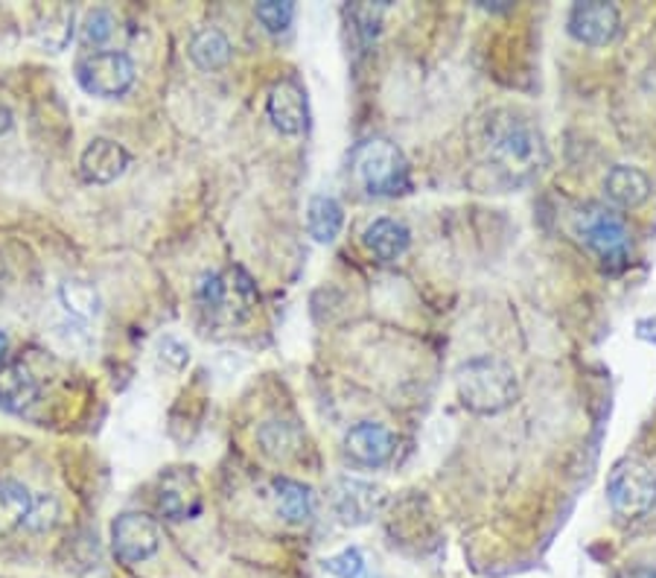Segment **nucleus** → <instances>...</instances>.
Instances as JSON below:
<instances>
[{"instance_id": "f257e3e1", "label": "nucleus", "mask_w": 656, "mask_h": 578, "mask_svg": "<svg viewBox=\"0 0 656 578\" xmlns=\"http://www.w3.org/2000/svg\"><path fill=\"white\" fill-rule=\"evenodd\" d=\"M456 391L467 412L499 415L517 403L519 377L510 362L481 353V357H473L458 368Z\"/></svg>"}, {"instance_id": "f03ea898", "label": "nucleus", "mask_w": 656, "mask_h": 578, "mask_svg": "<svg viewBox=\"0 0 656 578\" xmlns=\"http://www.w3.org/2000/svg\"><path fill=\"white\" fill-rule=\"evenodd\" d=\"M490 161L508 179L525 181L537 176L546 165V143L543 134L528 120L508 118L496 120L490 129Z\"/></svg>"}, {"instance_id": "7ed1b4c3", "label": "nucleus", "mask_w": 656, "mask_h": 578, "mask_svg": "<svg viewBox=\"0 0 656 578\" xmlns=\"http://www.w3.org/2000/svg\"><path fill=\"white\" fill-rule=\"evenodd\" d=\"M196 305L208 319L240 325L255 313L257 287L240 266L228 272H205L196 283Z\"/></svg>"}, {"instance_id": "20e7f679", "label": "nucleus", "mask_w": 656, "mask_h": 578, "mask_svg": "<svg viewBox=\"0 0 656 578\" xmlns=\"http://www.w3.org/2000/svg\"><path fill=\"white\" fill-rule=\"evenodd\" d=\"M356 176H359L365 193L379 196V199H394V196L411 190L409 161L402 156V149L386 138H374L359 147Z\"/></svg>"}, {"instance_id": "39448f33", "label": "nucleus", "mask_w": 656, "mask_h": 578, "mask_svg": "<svg viewBox=\"0 0 656 578\" xmlns=\"http://www.w3.org/2000/svg\"><path fill=\"white\" fill-rule=\"evenodd\" d=\"M613 515L622 520H642L656 506V477L642 461L625 459L610 470L604 485Z\"/></svg>"}, {"instance_id": "423d86ee", "label": "nucleus", "mask_w": 656, "mask_h": 578, "mask_svg": "<svg viewBox=\"0 0 656 578\" xmlns=\"http://www.w3.org/2000/svg\"><path fill=\"white\" fill-rule=\"evenodd\" d=\"M578 235L595 258L602 260L604 269H625L630 258V235H627L625 219L610 208H593L580 217Z\"/></svg>"}, {"instance_id": "0eeeda50", "label": "nucleus", "mask_w": 656, "mask_h": 578, "mask_svg": "<svg viewBox=\"0 0 656 578\" xmlns=\"http://www.w3.org/2000/svg\"><path fill=\"white\" fill-rule=\"evenodd\" d=\"M77 79L91 97L115 100L135 86V62L123 50H100L77 64Z\"/></svg>"}, {"instance_id": "6e6552de", "label": "nucleus", "mask_w": 656, "mask_h": 578, "mask_svg": "<svg viewBox=\"0 0 656 578\" xmlns=\"http://www.w3.org/2000/svg\"><path fill=\"white\" fill-rule=\"evenodd\" d=\"M569 36L587 48H607L622 30V12L607 0H584L569 9Z\"/></svg>"}, {"instance_id": "1a4fd4ad", "label": "nucleus", "mask_w": 656, "mask_h": 578, "mask_svg": "<svg viewBox=\"0 0 656 578\" xmlns=\"http://www.w3.org/2000/svg\"><path fill=\"white\" fill-rule=\"evenodd\" d=\"M111 549L123 564L149 561L161 549V531L152 517L126 511L111 524Z\"/></svg>"}, {"instance_id": "9d476101", "label": "nucleus", "mask_w": 656, "mask_h": 578, "mask_svg": "<svg viewBox=\"0 0 656 578\" xmlns=\"http://www.w3.org/2000/svg\"><path fill=\"white\" fill-rule=\"evenodd\" d=\"M382 500H386V491L365 479L339 477L332 482V511L345 526L371 524Z\"/></svg>"}, {"instance_id": "9b49d317", "label": "nucleus", "mask_w": 656, "mask_h": 578, "mask_svg": "<svg viewBox=\"0 0 656 578\" xmlns=\"http://www.w3.org/2000/svg\"><path fill=\"white\" fill-rule=\"evenodd\" d=\"M345 456L359 468H382L397 450V436L379 421H359L345 432Z\"/></svg>"}, {"instance_id": "f8f14e48", "label": "nucleus", "mask_w": 656, "mask_h": 578, "mask_svg": "<svg viewBox=\"0 0 656 578\" xmlns=\"http://www.w3.org/2000/svg\"><path fill=\"white\" fill-rule=\"evenodd\" d=\"M266 114H269L271 126H275L280 134H286V138L301 134L309 123L307 94H304V88L298 86L295 79H280L278 86L269 91Z\"/></svg>"}, {"instance_id": "ddd939ff", "label": "nucleus", "mask_w": 656, "mask_h": 578, "mask_svg": "<svg viewBox=\"0 0 656 578\" xmlns=\"http://www.w3.org/2000/svg\"><path fill=\"white\" fill-rule=\"evenodd\" d=\"M158 511H161L167 520H176V524L199 515L201 494L193 474H187V470H170L167 477H161V485H158Z\"/></svg>"}, {"instance_id": "4468645a", "label": "nucleus", "mask_w": 656, "mask_h": 578, "mask_svg": "<svg viewBox=\"0 0 656 578\" xmlns=\"http://www.w3.org/2000/svg\"><path fill=\"white\" fill-rule=\"evenodd\" d=\"M79 167H82V179L88 185H111L129 167V152L123 149V143L111 141V138H93L82 152Z\"/></svg>"}, {"instance_id": "2eb2a0df", "label": "nucleus", "mask_w": 656, "mask_h": 578, "mask_svg": "<svg viewBox=\"0 0 656 578\" xmlns=\"http://www.w3.org/2000/svg\"><path fill=\"white\" fill-rule=\"evenodd\" d=\"M650 190H654L650 176L634 165H616L607 170V176H604V196H607L616 208H625V211L639 208L642 202H648Z\"/></svg>"}, {"instance_id": "dca6fc26", "label": "nucleus", "mask_w": 656, "mask_h": 578, "mask_svg": "<svg viewBox=\"0 0 656 578\" xmlns=\"http://www.w3.org/2000/svg\"><path fill=\"white\" fill-rule=\"evenodd\" d=\"M362 242L374 258L391 263V260H400L409 251L411 231L400 219L379 217L374 222H368V228L362 231Z\"/></svg>"}, {"instance_id": "f3484780", "label": "nucleus", "mask_w": 656, "mask_h": 578, "mask_svg": "<svg viewBox=\"0 0 656 578\" xmlns=\"http://www.w3.org/2000/svg\"><path fill=\"white\" fill-rule=\"evenodd\" d=\"M36 398H39V386H36L30 368L21 362H9L0 368V407L7 412H23L27 407H32Z\"/></svg>"}, {"instance_id": "a211bd4d", "label": "nucleus", "mask_w": 656, "mask_h": 578, "mask_svg": "<svg viewBox=\"0 0 656 578\" xmlns=\"http://www.w3.org/2000/svg\"><path fill=\"white\" fill-rule=\"evenodd\" d=\"M187 53H190L193 64L201 68V71H219V68H225V64L231 62L233 48L231 39H228L222 30H217V27H205V30L196 32Z\"/></svg>"}, {"instance_id": "6ab92c4d", "label": "nucleus", "mask_w": 656, "mask_h": 578, "mask_svg": "<svg viewBox=\"0 0 656 578\" xmlns=\"http://www.w3.org/2000/svg\"><path fill=\"white\" fill-rule=\"evenodd\" d=\"M345 228V208L332 196H312L307 208V231L316 242H332Z\"/></svg>"}, {"instance_id": "aec40b11", "label": "nucleus", "mask_w": 656, "mask_h": 578, "mask_svg": "<svg viewBox=\"0 0 656 578\" xmlns=\"http://www.w3.org/2000/svg\"><path fill=\"white\" fill-rule=\"evenodd\" d=\"M275 502H278V515L286 524H307L312 517V491L304 482L286 477L275 479Z\"/></svg>"}, {"instance_id": "412c9836", "label": "nucleus", "mask_w": 656, "mask_h": 578, "mask_svg": "<svg viewBox=\"0 0 656 578\" xmlns=\"http://www.w3.org/2000/svg\"><path fill=\"white\" fill-rule=\"evenodd\" d=\"M36 36H39V41L47 50L62 53V50L70 44V39H73V9L68 7L47 9L44 16H41L39 27H36Z\"/></svg>"}, {"instance_id": "4be33fe9", "label": "nucleus", "mask_w": 656, "mask_h": 578, "mask_svg": "<svg viewBox=\"0 0 656 578\" xmlns=\"http://www.w3.org/2000/svg\"><path fill=\"white\" fill-rule=\"evenodd\" d=\"M59 301L77 319H93L100 313V292L88 281H64L59 287Z\"/></svg>"}, {"instance_id": "5701e85b", "label": "nucleus", "mask_w": 656, "mask_h": 578, "mask_svg": "<svg viewBox=\"0 0 656 578\" xmlns=\"http://www.w3.org/2000/svg\"><path fill=\"white\" fill-rule=\"evenodd\" d=\"M32 506V494L16 479H0V529L21 526Z\"/></svg>"}, {"instance_id": "b1692460", "label": "nucleus", "mask_w": 656, "mask_h": 578, "mask_svg": "<svg viewBox=\"0 0 656 578\" xmlns=\"http://www.w3.org/2000/svg\"><path fill=\"white\" fill-rule=\"evenodd\" d=\"M59 500H56L53 494H39V497H32V506L23 517V529L32 531V535H44V531L53 529L59 524Z\"/></svg>"}, {"instance_id": "393cba45", "label": "nucleus", "mask_w": 656, "mask_h": 578, "mask_svg": "<svg viewBox=\"0 0 656 578\" xmlns=\"http://www.w3.org/2000/svg\"><path fill=\"white\" fill-rule=\"evenodd\" d=\"M117 30V18L111 16V9L97 7L91 9L82 21V41H86L88 48H102V44H109L111 36Z\"/></svg>"}, {"instance_id": "a878e982", "label": "nucleus", "mask_w": 656, "mask_h": 578, "mask_svg": "<svg viewBox=\"0 0 656 578\" xmlns=\"http://www.w3.org/2000/svg\"><path fill=\"white\" fill-rule=\"evenodd\" d=\"M255 16L271 36H278V32H286L292 24L295 3H289V0H266V3H257Z\"/></svg>"}, {"instance_id": "bb28decb", "label": "nucleus", "mask_w": 656, "mask_h": 578, "mask_svg": "<svg viewBox=\"0 0 656 578\" xmlns=\"http://www.w3.org/2000/svg\"><path fill=\"white\" fill-rule=\"evenodd\" d=\"M365 555L359 547H348L341 549V552L330 555V558H325V572H330V576L336 578H362L365 576Z\"/></svg>"}, {"instance_id": "cd10ccee", "label": "nucleus", "mask_w": 656, "mask_h": 578, "mask_svg": "<svg viewBox=\"0 0 656 578\" xmlns=\"http://www.w3.org/2000/svg\"><path fill=\"white\" fill-rule=\"evenodd\" d=\"M161 360L170 368H176V371H181L190 362V348L185 342H178L176 337L161 339Z\"/></svg>"}, {"instance_id": "c85d7f7f", "label": "nucleus", "mask_w": 656, "mask_h": 578, "mask_svg": "<svg viewBox=\"0 0 656 578\" xmlns=\"http://www.w3.org/2000/svg\"><path fill=\"white\" fill-rule=\"evenodd\" d=\"M636 337H639L642 342L656 345V316H642V319L636 321Z\"/></svg>"}, {"instance_id": "c756f323", "label": "nucleus", "mask_w": 656, "mask_h": 578, "mask_svg": "<svg viewBox=\"0 0 656 578\" xmlns=\"http://www.w3.org/2000/svg\"><path fill=\"white\" fill-rule=\"evenodd\" d=\"M618 578H656L654 567H627L618 572Z\"/></svg>"}, {"instance_id": "7c9ffc66", "label": "nucleus", "mask_w": 656, "mask_h": 578, "mask_svg": "<svg viewBox=\"0 0 656 578\" xmlns=\"http://www.w3.org/2000/svg\"><path fill=\"white\" fill-rule=\"evenodd\" d=\"M12 129V109L0 100V134H7Z\"/></svg>"}, {"instance_id": "2f4dec72", "label": "nucleus", "mask_w": 656, "mask_h": 578, "mask_svg": "<svg viewBox=\"0 0 656 578\" xmlns=\"http://www.w3.org/2000/svg\"><path fill=\"white\" fill-rule=\"evenodd\" d=\"M7 348H9L7 333H3V330H0V362H3V357H7Z\"/></svg>"}]
</instances>
